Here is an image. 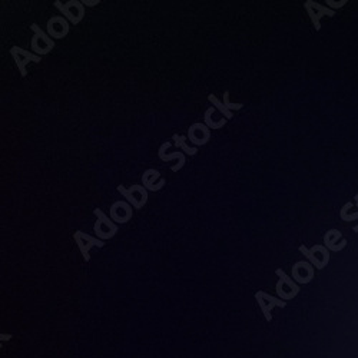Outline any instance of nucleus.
Listing matches in <instances>:
<instances>
[{
    "mask_svg": "<svg viewBox=\"0 0 358 358\" xmlns=\"http://www.w3.org/2000/svg\"><path fill=\"white\" fill-rule=\"evenodd\" d=\"M10 56L13 57V61H15V64H16V66H17V69H19L22 78H26V76H27V69H26V66H27L29 64H31V62H34V64L42 62V56H39V55H36V53H34V52H29V50H26V49H22V48L17 46V45H15V46L10 48Z\"/></svg>",
    "mask_w": 358,
    "mask_h": 358,
    "instance_id": "obj_4",
    "label": "nucleus"
},
{
    "mask_svg": "<svg viewBox=\"0 0 358 358\" xmlns=\"http://www.w3.org/2000/svg\"><path fill=\"white\" fill-rule=\"evenodd\" d=\"M142 185L151 192L161 191L165 185L166 181L161 176V172L157 169H146L142 175Z\"/></svg>",
    "mask_w": 358,
    "mask_h": 358,
    "instance_id": "obj_10",
    "label": "nucleus"
},
{
    "mask_svg": "<svg viewBox=\"0 0 358 358\" xmlns=\"http://www.w3.org/2000/svg\"><path fill=\"white\" fill-rule=\"evenodd\" d=\"M117 192H121V195H124V198L134 206V210H141L148 202V196H149V191L139 184H135L129 188H125L124 185L117 187Z\"/></svg>",
    "mask_w": 358,
    "mask_h": 358,
    "instance_id": "obj_5",
    "label": "nucleus"
},
{
    "mask_svg": "<svg viewBox=\"0 0 358 358\" xmlns=\"http://www.w3.org/2000/svg\"><path fill=\"white\" fill-rule=\"evenodd\" d=\"M55 8L64 15L72 24H79L86 16V8L82 5L80 0H68V2H61V0H55Z\"/></svg>",
    "mask_w": 358,
    "mask_h": 358,
    "instance_id": "obj_1",
    "label": "nucleus"
},
{
    "mask_svg": "<svg viewBox=\"0 0 358 358\" xmlns=\"http://www.w3.org/2000/svg\"><path fill=\"white\" fill-rule=\"evenodd\" d=\"M48 35L52 39H64L68 36L71 26L68 19H65L64 16H52L48 20Z\"/></svg>",
    "mask_w": 358,
    "mask_h": 358,
    "instance_id": "obj_7",
    "label": "nucleus"
},
{
    "mask_svg": "<svg viewBox=\"0 0 358 358\" xmlns=\"http://www.w3.org/2000/svg\"><path fill=\"white\" fill-rule=\"evenodd\" d=\"M31 31L34 32V36L31 39V48L34 53L39 56L49 55L55 49V41L42 31L38 23L31 24Z\"/></svg>",
    "mask_w": 358,
    "mask_h": 358,
    "instance_id": "obj_2",
    "label": "nucleus"
},
{
    "mask_svg": "<svg viewBox=\"0 0 358 358\" xmlns=\"http://www.w3.org/2000/svg\"><path fill=\"white\" fill-rule=\"evenodd\" d=\"M172 139H173V145H175L176 148H181L184 154H187V155H189V157H195V155L198 154V148L189 146V145L187 143L188 136L175 134V135H172Z\"/></svg>",
    "mask_w": 358,
    "mask_h": 358,
    "instance_id": "obj_13",
    "label": "nucleus"
},
{
    "mask_svg": "<svg viewBox=\"0 0 358 358\" xmlns=\"http://www.w3.org/2000/svg\"><path fill=\"white\" fill-rule=\"evenodd\" d=\"M94 215L96 217V222L94 225V231L98 235L99 240H110L117 232V224H115L110 217H108L101 208H95Z\"/></svg>",
    "mask_w": 358,
    "mask_h": 358,
    "instance_id": "obj_3",
    "label": "nucleus"
},
{
    "mask_svg": "<svg viewBox=\"0 0 358 358\" xmlns=\"http://www.w3.org/2000/svg\"><path fill=\"white\" fill-rule=\"evenodd\" d=\"M109 217L115 224H127L134 217V206L128 201H116L109 208Z\"/></svg>",
    "mask_w": 358,
    "mask_h": 358,
    "instance_id": "obj_6",
    "label": "nucleus"
},
{
    "mask_svg": "<svg viewBox=\"0 0 358 358\" xmlns=\"http://www.w3.org/2000/svg\"><path fill=\"white\" fill-rule=\"evenodd\" d=\"M73 238H75V243L78 244V247H79V250L83 254L86 261H89V258H91V257H89V250H91L92 247H99L101 248V247L105 245V241L96 240V238L87 235L82 231H76Z\"/></svg>",
    "mask_w": 358,
    "mask_h": 358,
    "instance_id": "obj_9",
    "label": "nucleus"
},
{
    "mask_svg": "<svg viewBox=\"0 0 358 358\" xmlns=\"http://www.w3.org/2000/svg\"><path fill=\"white\" fill-rule=\"evenodd\" d=\"M172 146V143L171 142H165V143H162L161 146H159V151H158V157H159V159L161 161H164V162H169V161H173V159H176L178 161V164L176 165H173V166H171V171L172 172H178V171H181L184 166H185V162H187V159H185V154L184 152H172V154H168L166 151H168V148H171Z\"/></svg>",
    "mask_w": 358,
    "mask_h": 358,
    "instance_id": "obj_11",
    "label": "nucleus"
},
{
    "mask_svg": "<svg viewBox=\"0 0 358 358\" xmlns=\"http://www.w3.org/2000/svg\"><path fill=\"white\" fill-rule=\"evenodd\" d=\"M80 2L85 8H94V6L101 5V0H80Z\"/></svg>",
    "mask_w": 358,
    "mask_h": 358,
    "instance_id": "obj_16",
    "label": "nucleus"
},
{
    "mask_svg": "<svg viewBox=\"0 0 358 358\" xmlns=\"http://www.w3.org/2000/svg\"><path fill=\"white\" fill-rule=\"evenodd\" d=\"M208 101L210 102H213V106L217 109V110H220L221 113H224V117L225 119H232L234 117V113L224 105V102L222 101H220L215 95H208Z\"/></svg>",
    "mask_w": 358,
    "mask_h": 358,
    "instance_id": "obj_14",
    "label": "nucleus"
},
{
    "mask_svg": "<svg viewBox=\"0 0 358 358\" xmlns=\"http://www.w3.org/2000/svg\"><path fill=\"white\" fill-rule=\"evenodd\" d=\"M224 105L232 112V110H240L244 108V103H238V102H231L229 101V91H225L224 92Z\"/></svg>",
    "mask_w": 358,
    "mask_h": 358,
    "instance_id": "obj_15",
    "label": "nucleus"
},
{
    "mask_svg": "<svg viewBox=\"0 0 358 358\" xmlns=\"http://www.w3.org/2000/svg\"><path fill=\"white\" fill-rule=\"evenodd\" d=\"M188 139L194 146H203L211 139V129L205 124L195 122L188 129Z\"/></svg>",
    "mask_w": 358,
    "mask_h": 358,
    "instance_id": "obj_8",
    "label": "nucleus"
},
{
    "mask_svg": "<svg viewBox=\"0 0 358 358\" xmlns=\"http://www.w3.org/2000/svg\"><path fill=\"white\" fill-rule=\"evenodd\" d=\"M215 112H217V109H215L214 106H211V108H208V109L205 110V116H203V124H205L208 128H210V129H213V131L224 128V127L227 125V121H228V119H225V117L220 119V121H214L213 115H214Z\"/></svg>",
    "mask_w": 358,
    "mask_h": 358,
    "instance_id": "obj_12",
    "label": "nucleus"
}]
</instances>
